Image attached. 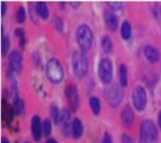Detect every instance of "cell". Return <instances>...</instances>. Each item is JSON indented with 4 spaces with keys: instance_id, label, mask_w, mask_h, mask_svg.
Wrapping results in <instances>:
<instances>
[{
    "instance_id": "6da1fadb",
    "label": "cell",
    "mask_w": 161,
    "mask_h": 143,
    "mask_svg": "<svg viewBox=\"0 0 161 143\" xmlns=\"http://www.w3.org/2000/svg\"><path fill=\"white\" fill-rule=\"evenodd\" d=\"M157 129L153 122L143 120L140 126V141L141 143H154L157 139Z\"/></svg>"
},
{
    "instance_id": "7a4b0ae2",
    "label": "cell",
    "mask_w": 161,
    "mask_h": 143,
    "mask_svg": "<svg viewBox=\"0 0 161 143\" xmlns=\"http://www.w3.org/2000/svg\"><path fill=\"white\" fill-rule=\"evenodd\" d=\"M72 67L77 77H83L86 75L88 69V60L83 50L75 51L72 57Z\"/></svg>"
},
{
    "instance_id": "3957f363",
    "label": "cell",
    "mask_w": 161,
    "mask_h": 143,
    "mask_svg": "<svg viewBox=\"0 0 161 143\" xmlns=\"http://www.w3.org/2000/svg\"><path fill=\"white\" fill-rule=\"evenodd\" d=\"M46 76L48 79L53 83H59L62 82L64 72H63V68L60 64V62L57 59L52 58L47 62Z\"/></svg>"
},
{
    "instance_id": "277c9868",
    "label": "cell",
    "mask_w": 161,
    "mask_h": 143,
    "mask_svg": "<svg viewBox=\"0 0 161 143\" xmlns=\"http://www.w3.org/2000/svg\"><path fill=\"white\" fill-rule=\"evenodd\" d=\"M77 41L84 52L91 49L92 44V31L86 25L80 26L77 29Z\"/></svg>"
},
{
    "instance_id": "5b68a950",
    "label": "cell",
    "mask_w": 161,
    "mask_h": 143,
    "mask_svg": "<svg viewBox=\"0 0 161 143\" xmlns=\"http://www.w3.org/2000/svg\"><path fill=\"white\" fill-rule=\"evenodd\" d=\"M132 99H133V104L136 110L142 111L146 108L147 100L146 89L141 85H136L133 90Z\"/></svg>"
},
{
    "instance_id": "8992f818",
    "label": "cell",
    "mask_w": 161,
    "mask_h": 143,
    "mask_svg": "<svg viewBox=\"0 0 161 143\" xmlns=\"http://www.w3.org/2000/svg\"><path fill=\"white\" fill-rule=\"evenodd\" d=\"M98 75L102 82L108 83L111 82L113 75V66L109 59L104 58L100 60L98 65Z\"/></svg>"
},
{
    "instance_id": "52a82bcc",
    "label": "cell",
    "mask_w": 161,
    "mask_h": 143,
    "mask_svg": "<svg viewBox=\"0 0 161 143\" xmlns=\"http://www.w3.org/2000/svg\"><path fill=\"white\" fill-rule=\"evenodd\" d=\"M104 95L107 102L111 106H117L119 103L122 101L123 94L122 90H121L117 85H111L108 86L104 91Z\"/></svg>"
},
{
    "instance_id": "ba28073f",
    "label": "cell",
    "mask_w": 161,
    "mask_h": 143,
    "mask_svg": "<svg viewBox=\"0 0 161 143\" xmlns=\"http://www.w3.org/2000/svg\"><path fill=\"white\" fill-rule=\"evenodd\" d=\"M65 95H66V98L69 102L71 109L76 111L80 104L79 94H78V90L76 88V86L73 84H69L65 89Z\"/></svg>"
},
{
    "instance_id": "9c48e42d",
    "label": "cell",
    "mask_w": 161,
    "mask_h": 143,
    "mask_svg": "<svg viewBox=\"0 0 161 143\" xmlns=\"http://www.w3.org/2000/svg\"><path fill=\"white\" fill-rule=\"evenodd\" d=\"M9 63L12 70H14L15 72H21L23 67V59L21 53L16 50L12 51L9 56Z\"/></svg>"
},
{
    "instance_id": "30bf717a",
    "label": "cell",
    "mask_w": 161,
    "mask_h": 143,
    "mask_svg": "<svg viewBox=\"0 0 161 143\" xmlns=\"http://www.w3.org/2000/svg\"><path fill=\"white\" fill-rule=\"evenodd\" d=\"M133 121H134V111L130 105H126L123 108L122 112H121V122H122L124 126L128 128V126H130L132 124Z\"/></svg>"
},
{
    "instance_id": "8fae6325",
    "label": "cell",
    "mask_w": 161,
    "mask_h": 143,
    "mask_svg": "<svg viewBox=\"0 0 161 143\" xmlns=\"http://www.w3.org/2000/svg\"><path fill=\"white\" fill-rule=\"evenodd\" d=\"M60 122L62 124V130L64 135H69L70 131L72 130L71 125V118H70V113L68 112V110H63V112L61 113V119Z\"/></svg>"
},
{
    "instance_id": "7c38bea8",
    "label": "cell",
    "mask_w": 161,
    "mask_h": 143,
    "mask_svg": "<svg viewBox=\"0 0 161 143\" xmlns=\"http://www.w3.org/2000/svg\"><path fill=\"white\" fill-rule=\"evenodd\" d=\"M31 134L36 141L42 137V122L38 116H34L31 119Z\"/></svg>"
},
{
    "instance_id": "4fadbf2b",
    "label": "cell",
    "mask_w": 161,
    "mask_h": 143,
    "mask_svg": "<svg viewBox=\"0 0 161 143\" xmlns=\"http://www.w3.org/2000/svg\"><path fill=\"white\" fill-rule=\"evenodd\" d=\"M143 53L146 55L147 59L150 63H155L159 59V51L155 48V47L151 45H146L143 48Z\"/></svg>"
},
{
    "instance_id": "5bb4252c",
    "label": "cell",
    "mask_w": 161,
    "mask_h": 143,
    "mask_svg": "<svg viewBox=\"0 0 161 143\" xmlns=\"http://www.w3.org/2000/svg\"><path fill=\"white\" fill-rule=\"evenodd\" d=\"M103 16H104V21L106 23L107 28L112 31L116 30L118 27V19L116 16L110 11H105Z\"/></svg>"
},
{
    "instance_id": "9a60e30c",
    "label": "cell",
    "mask_w": 161,
    "mask_h": 143,
    "mask_svg": "<svg viewBox=\"0 0 161 143\" xmlns=\"http://www.w3.org/2000/svg\"><path fill=\"white\" fill-rule=\"evenodd\" d=\"M83 131H84V126H83L82 121L78 118L74 119L73 123H72V132H73V136L75 138H80L83 135Z\"/></svg>"
},
{
    "instance_id": "2e32d148",
    "label": "cell",
    "mask_w": 161,
    "mask_h": 143,
    "mask_svg": "<svg viewBox=\"0 0 161 143\" xmlns=\"http://www.w3.org/2000/svg\"><path fill=\"white\" fill-rule=\"evenodd\" d=\"M13 114H14V109L9 104H7L6 101H3V104H2V118L7 124H9L13 120Z\"/></svg>"
},
{
    "instance_id": "e0dca14e",
    "label": "cell",
    "mask_w": 161,
    "mask_h": 143,
    "mask_svg": "<svg viewBox=\"0 0 161 143\" xmlns=\"http://www.w3.org/2000/svg\"><path fill=\"white\" fill-rule=\"evenodd\" d=\"M36 10L38 16L42 19H47L48 16H49V11H48V8L45 3L43 2H37L36 4Z\"/></svg>"
},
{
    "instance_id": "ac0fdd59",
    "label": "cell",
    "mask_w": 161,
    "mask_h": 143,
    "mask_svg": "<svg viewBox=\"0 0 161 143\" xmlns=\"http://www.w3.org/2000/svg\"><path fill=\"white\" fill-rule=\"evenodd\" d=\"M131 34H132V29H131V25L128 21H124L122 26H121V35L124 39H129L131 37Z\"/></svg>"
},
{
    "instance_id": "d6986e66",
    "label": "cell",
    "mask_w": 161,
    "mask_h": 143,
    "mask_svg": "<svg viewBox=\"0 0 161 143\" xmlns=\"http://www.w3.org/2000/svg\"><path fill=\"white\" fill-rule=\"evenodd\" d=\"M101 46H102L103 51L106 52V53H110L112 50H113V43H112L111 38L108 35H105V36L102 37Z\"/></svg>"
},
{
    "instance_id": "ffe728a7",
    "label": "cell",
    "mask_w": 161,
    "mask_h": 143,
    "mask_svg": "<svg viewBox=\"0 0 161 143\" xmlns=\"http://www.w3.org/2000/svg\"><path fill=\"white\" fill-rule=\"evenodd\" d=\"M119 77H120V83L122 86H126L128 83V72L127 67L122 64L119 67Z\"/></svg>"
},
{
    "instance_id": "44dd1931",
    "label": "cell",
    "mask_w": 161,
    "mask_h": 143,
    "mask_svg": "<svg viewBox=\"0 0 161 143\" xmlns=\"http://www.w3.org/2000/svg\"><path fill=\"white\" fill-rule=\"evenodd\" d=\"M90 106H91V109L92 111V113L94 115H98L100 113V102H99V99L97 97H92L90 99Z\"/></svg>"
},
{
    "instance_id": "7402d4cb",
    "label": "cell",
    "mask_w": 161,
    "mask_h": 143,
    "mask_svg": "<svg viewBox=\"0 0 161 143\" xmlns=\"http://www.w3.org/2000/svg\"><path fill=\"white\" fill-rule=\"evenodd\" d=\"M14 112L16 114H18V115H21L23 113V111H24V102L18 97V96H16L15 99H14Z\"/></svg>"
},
{
    "instance_id": "603a6c76",
    "label": "cell",
    "mask_w": 161,
    "mask_h": 143,
    "mask_svg": "<svg viewBox=\"0 0 161 143\" xmlns=\"http://www.w3.org/2000/svg\"><path fill=\"white\" fill-rule=\"evenodd\" d=\"M51 129H52V125H51L50 120L49 119H45L42 123V131L45 136H47L48 134L51 132Z\"/></svg>"
},
{
    "instance_id": "cb8c5ba5",
    "label": "cell",
    "mask_w": 161,
    "mask_h": 143,
    "mask_svg": "<svg viewBox=\"0 0 161 143\" xmlns=\"http://www.w3.org/2000/svg\"><path fill=\"white\" fill-rule=\"evenodd\" d=\"M51 116H52V119L53 121L57 124L60 122V119H61V114L59 113V110H58V107L53 105L51 107Z\"/></svg>"
},
{
    "instance_id": "d4e9b609",
    "label": "cell",
    "mask_w": 161,
    "mask_h": 143,
    "mask_svg": "<svg viewBox=\"0 0 161 143\" xmlns=\"http://www.w3.org/2000/svg\"><path fill=\"white\" fill-rule=\"evenodd\" d=\"M16 19L19 23H23L26 19V12L25 9L23 7H19V9L17 10V13H16Z\"/></svg>"
},
{
    "instance_id": "484cf974",
    "label": "cell",
    "mask_w": 161,
    "mask_h": 143,
    "mask_svg": "<svg viewBox=\"0 0 161 143\" xmlns=\"http://www.w3.org/2000/svg\"><path fill=\"white\" fill-rule=\"evenodd\" d=\"M15 34L19 38H20V44L23 47L26 43V36H25V31H24L22 29H17L15 30Z\"/></svg>"
},
{
    "instance_id": "4316f807",
    "label": "cell",
    "mask_w": 161,
    "mask_h": 143,
    "mask_svg": "<svg viewBox=\"0 0 161 143\" xmlns=\"http://www.w3.org/2000/svg\"><path fill=\"white\" fill-rule=\"evenodd\" d=\"M9 47H10L9 39H8V37L4 36L2 38V47H1L2 55H6V53L8 52V50H9Z\"/></svg>"
},
{
    "instance_id": "83f0119b",
    "label": "cell",
    "mask_w": 161,
    "mask_h": 143,
    "mask_svg": "<svg viewBox=\"0 0 161 143\" xmlns=\"http://www.w3.org/2000/svg\"><path fill=\"white\" fill-rule=\"evenodd\" d=\"M53 23H54V26H55L56 29L59 30V31H62V30H63V27H64V25H63V22H62V20H61L60 18L55 17V18H54Z\"/></svg>"
},
{
    "instance_id": "f1b7e54d",
    "label": "cell",
    "mask_w": 161,
    "mask_h": 143,
    "mask_svg": "<svg viewBox=\"0 0 161 143\" xmlns=\"http://www.w3.org/2000/svg\"><path fill=\"white\" fill-rule=\"evenodd\" d=\"M121 142L122 143H135L134 139L130 135H128L127 133H123L122 135H121Z\"/></svg>"
},
{
    "instance_id": "f546056e",
    "label": "cell",
    "mask_w": 161,
    "mask_h": 143,
    "mask_svg": "<svg viewBox=\"0 0 161 143\" xmlns=\"http://www.w3.org/2000/svg\"><path fill=\"white\" fill-rule=\"evenodd\" d=\"M107 5L113 10H119L121 9V6H122V3L121 2H107Z\"/></svg>"
},
{
    "instance_id": "4dcf8cb0",
    "label": "cell",
    "mask_w": 161,
    "mask_h": 143,
    "mask_svg": "<svg viewBox=\"0 0 161 143\" xmlns=\"http://www.w3.org/2000/svg\"><path fill=\"white\" fill-rule=\"evenodd\" d=\"M102 143H113V139H112L111 135L108 132H105V133L103 134Z\"/></svg>"
},
{
    "instance_id": "1f68e13d",
    "label": "cell",
    "mask_w": 161,
    "mask_h": 143,
    "mask_svg": "<svg viewBox=\"0 0 161 143\" xmlns=\"http://www.w3.org/2000/svg\"><path fill=\"white\" fill-rule=\"evenodd\" d=\"M5 11H6V4L4 2H2L1 3V14H2V16L5 14Z\"/></svg>"
},
{
    "instance_id": "d6a6232c",
    "label": "cell",
    "mask_w": 161,
    "mask_h": 143,
    "mask_svg": "<svg viewBox=\"0 0 161 143\" xmlns=\"http://www.w3.org/2000/svg\"><path fill=\"white\" fill-rule=\"evenodd\" d=\"M70 4H71L72 6H73V7H75V8H77V7H79V6L80 5V2H71Z\"/></svg>"
},
{
    "instance_id": "836d02e7",
    "label": "cell",
    "mask_w": 161,
    "mask_h": 143,
    "mask_svg": "<svg viewBox=\"0 0 161 143\" xmlns=\"http://www.w3.org/2000/svg\"><path fill=\"white\" fill-rule=\"evenodd\" d=\"M158 124H159V128L161 129V111L158 114Z\"/></svg>"
},
{
    "instance_id": "e575fe53",
    "label": "cell",
    "mask_w": 161,
    "mask_h": 143,
    "mask_svg": "<svg viewBox=\"0 0 161 143\" xmlns=\"http://www.w3.org/2000/svg\"><path fill=\"white\" fill-rule=\"evenodd\" d=\"M46 143H58V142L56 141L55 139H53V138H50V139H48V140L46 141Z\"/></svg>"
},
{
    "instance_id": "d590c367",
    "label": "cell",
    "mask_w": 161,
    "mask_h": 143,
    "mask_svg": "<svg viewBox=\"0 0 161 143\" xmlns=\"http://www.w3.org/2000/svg\"><path fill=\"white\" fill-rule=\"evenodd\" d=\"M1 143H10V142L8 141L5 137H2V139H1Z\"/></svg>"
},
{
    "instance_id": "8d00e7d4",
    "label": "cell",
    "mask_w": 161,
    "mask_h": 143,
    "mask_svg": "<svg viewBox=\"0 0 161 143\" xmlns=\"http://www.w3.org/2000/svg\"><path fill=\"white\" fill-rule=\"evenodd\" d=\"M26 143H29V142H26Z\"/></svg>"
}]
</instances>
